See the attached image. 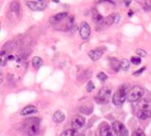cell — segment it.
<instances>
[{
    "mask_svg": "<svg viewBox=\"0 0 151 136\" xmlns=\"http://www.w3.org/2000/svg\"><path fill=\"white\" fill-rule=\"evenodd\" d=\"M40 120L38 118L26 119L21 127L22 132L27 136H36L39 132Z\"/></svg>",
    "mask_w": 151,
    "mask_h": 136,
    "instance_id": "obj_1",
    "label": "cell"
},
{
    "mask_svg": "<svg viewBox=\"0 0 151 136\" xmlns=\"http://www.w3.org/2000/svg\"><path fill=\"white\" fill-rule=\"evenodd\" d=\"M126 98H128L126 88L124 85H122L117 89L116 93L113 94L112 101L116 106H121L123 105L126 100Z\"/></svg>",
    "mask_w": 151,
    "mask_h": 136,
    "instance_id": "obj_2",
    "label": "cell"
},
{
    "mask_svg": "<svg viewBox=\"0 0 151 136\" xmlns=\"http://www.w3.org/2000/svg\"><path fill=\"white\" fill-rule=\"evenodd\" d=\"M144 91L141 86L136 85V86L133 87L128 93V99L129 102H134L139 101L141 99L142 97L144 95Z\"/></svg>",
    "mask_w": 151,
    "mask_h": 136,
    "instance_id": "obj_3",
    "label": "cell"
},
{
    "mask_svg": "<svg viewBox=\"0 0 151 136\" xmlns=\"http://www.w3.org/2000/svg\"><path fill=\"white\" fill-rule=\"evenodd\" d=\"M111 95V90L108 87H104L100 90L96 97V101L98 104H107L109 102Z\"/></svg>",
    "mask_w": 151,
    "mask_h": 136,
    "instance_id": "obj_4",
    "label": "cell"
},
{
    "mask_svg": "<svg viewBox=\"0 0 151 136\" xmlns=\"http://www.w3.org/2000/svg\"><path fill=\"white\" fill-rule=\"evenodd\" d=\"M112 128L117 136H129L128 129L119 121H114L112 124Z\"/></svg>",
    "mask_w": 151,
    "mask_h": 136,
    "instance_id": "obj_5",
    "label": "cell"
},
{
    "mask_svg": "<svg viewBox=\"0 0 151 136\" xmlns=\"http://www.w3.org/2000/svg\"><path fill=\"white\" fill-rule=\"evenodd\" d=\"M27 5L30 9L34 11H41L44 10L47 6V2L43 1V2H34V1H29L27 2Z\"/></svg>",
    "mask_w": 151,
    "mask_h": 136,
    "instance_id": "obj_6",
    "label": "cell"
},
{
    "mask_svg": "<svg viewBox=\"0 0 151 136\" xmlns=\"http://www.w3.org/2000/svg\"><path fill=\"white\" fill-rule=\"evenodd\" d=\"M90 33H91V27L89 24L86 21L81 22L80 26V35L81 38L83 40H86L89 38Z\"/></svg>",
    "mask_w": 151,
    "mask_h": 136,
    "instance_id": "obj_7",
    "label": "cell"
},
{
    "mask_svg": "<svg viewBox=\"0 0 151 136\" xmlns=\"http://www.w3.org/2000/svg\"><path fill=\"white\" fill-rule=\"evenodd\" d=\"M85 124V118L81 115H76L72 121V128L74 129H79Z\"/></svg>",
    "mask_w": 151,
    "mask_h": 136,
    "instance_id": "obj_8",
    "label": "cell"
},
{
    "mask_svg": "<svg viewBox=\"0 0 151 136\" xmlns=\"http://www.w3.org/2000/svg\"><path fill=\"white\" fill-rule=\"evenodd\" d=\"M120 20V15L117 13H115L111 14L108 16H107L106 18L105 19V24L106 25H112V24H117V23Z\"/></svg>",
    "mask_w": 151,
    "mask_h": 136,
    "instance_id": "obj_9",
    "label": "cell"
},
{
    "mask_svg": "<svg viewBox=\"0 0 151 136\" xmlns=\"http://www.w3.org/2000/svg\"><path fill=\"white\" fill-rule=\"evenodd\" d=\"M100 136H113L111 128L107 122H103L100 124Z\"/></svg>",
    "mask_w": 151,
    "mask_h": 136,
    "instance_id": "obj_10",
    "label": "cell"
},
{
    "mask_svg": "<svg viewBox=\"0 0 151 136\" xmlns=\"http://www.w3.org/2000/svg\"><path fill=\"white\" fill-rule=\"evenodd\" d=\"M67 16H68V13L66 12L59 13L55 14V16H52L50 19V21L52 24H58L60 21H61L62 20L66 19L67 17Z\"/></svg>",
    "mask_w": 151,
    "mask_h": 136,
    "instance_id": "obj_11",
    "label": "cell"
},
{
    "mask_svg": "<svg viewBox=\"0 0 151 136\" xmlns=\"http://www.w3.org/2000/svg\"><path fill=\"white\" fill-rule=\"evenodd\" d=\"M138 107L141 110H150L151 108V100L144 99H140L137 104Z\"/></svg>",
    "mask_w": 151,
    "mask_h": 136,
    "instance_id": "obj_12",
    "label": "cell"
},
{
    "mask_svg": "<svg viewBox=\"0 0 151 136\" xmlns=\"http://www.w3.org/2000/svg\"><path fill=\"white\" fill-rule=\"evenodd\" d=\"M103 55V51L100 50H91L89 52V56L93 61H97L102 57Z\"/></svg>",
    "mask_w": 151,
    "mask_h": 136,
    "instance_id": "obj_13",
    "label": "cell"
},
{
    "mask_svg": "<svg viewBox=\"0 0 151 136\" xmlns=\"http://www.w3.org/2000/svg\"><path fill=\"white\" fill-rule=\"evenodd\" d=\"M37 112V108L33 105H29L27 107H24L22 110L21 111V115H28L30 114L36 113Z\"/></svg>",
    "mask_w": 151,
    "mask_h": 136,
    "instance_id": "obj_14",
    "label": "cell"
},
{
    "mask_svg": "<svg viewBox=\"0 0 151 136\" xmlns=\"http://www.w3.org/2000/svg\"><path fill=\"white\" fill-rule=\"evenodd\" d=\"M66 119L65 114L64 113L60 111V110H58L54 113L53 115V121L55 123H61L63 122Z\"/></svg>",
    "mask_w": 151,
    "mask_h": 136,
    "instance_id": "obj_15",
    "label": "cell"
},
{
    "mask_svg": "<svg viewBox=\"0 0 151 136\" xmlns=\"http://www.w3.org/2000/svg\"><path fill=\"white\" fill-rule=\"evenodd\" d=\"M109 63H110V65L111 66V69H113L115 71H118L121 68V62H119L115 57H111V58H109Z\"/></svg>",
    "mask_w": 151,
    "mask_h": 136,
    "instance_id": "obj_16",
    "label": "cell"
},
{
    "mask_svg": "<svg viewBox=\"0 0 151 136\" xmlns=\"http://www.w3.org/2000/svg\"><path fill=\"white\" fill-rule=\"evenodd\" d=\"M93 21L95 22L97 24H102L103 23L105 22V19L100 15V13L97 12V11H95V12L93 13Z\"/></svg>",
    "mask_w": 151,
    "mask_h": 136,
    "instance_id": "obj_17",
    "label": "cell"
},
{
    "mask_svg": "<svg viewBox=\"0 0 151 136\" xmlns=\"http://www.w3.org/2000/svg\"><path fill=\"white\" fill-rule=\"evenodd\" d=\"M138 117L139 119H142V120H146V119H149L151 117V111L150 110H139L137 113Z\"/></svg>",
    "mask_w": 151,
    "mask_h": 136,
    "instance_id": "obj_18",
    "label": "cell"
},
{
    "mask_svg": "<svg viewBox=\"0 0 151 136\" xmlns=\"http://www.w3.org/2000/svg\"><path fill=\"white\" fill-rule=\"evenodd\" d=\"M42 63H43V60L39 57H34L32 59V64L35 69H38L41 67Z\"/></svg>",
    "mask_w": 151,
    "mask_h": 136,
    "instance_id": "obj_19",
    "label": "cell"
},
{
    "mask_svg": "<svg viewBox=\"0 0 151 136\" xmlns=\"http://www.w3.org/2000/svg\"><path fill=\"white\" fill-rule=\"evenodd\" d=\"M10 9L12 12L19 13V11H20V4L17 1H14V2H13L12 3L10 4Z\"/></svg>",
    "mask_w": 151,
    "mask_h": 136,
    "instance_id": "obj_20",
    "label": "cell"
},
{
    "mask_svg": "<svg viewBox=\"0 0 151 136\" xmlns=\"http://www.w3.org/2000/svg\"><path fill=\"white\" fill-rule=\"evenodd\" d=\"M92 107L88 106V105H83L80 107V111L83 114H86V115H89L92 113Z\"/></svg>",
    "mask_w": 151,
    "mask_h": 136,
    "instance_id": "obj_21",
    "label": "cell"
},
{
    "mask_svg": "<svg viewBox=\"0 0 151 136\" xmlns=\"http://www.w3.org/2000/svg\"><path fill=\"white\" fill-rule=\"evenodd\" d=\"M8 57L9 55H7V52L2 50V52H1V65L2 66H4V65H6L7 60H8Z\"/></svg>",
    "mask_w": 151,
    "mask_h": 136,
    "instance_id": "obj_22",
    "label": "cell"
},
{
    "mask_svg": "<svg viewBox=\"0 0 151 136\" xmlns=\"http://www.w3.org/2000/svg\"><path fill=\"white\" fill-rule=\"evenodd\" d=\"M77 132L76 129H69L67 130L64 131L62 133V134L60 135V136H77Z\"/></svg>",
    "mask_w": 151,
    "mask_h": 136,
    "instance_id": "obj_23",
    "label": "cell"
},
{
    "mask_svg": "<svg viewBox=\"0 0 151 136\" xmlns=\"http://www.w3.org/2000/svg\"><path fill=\"white\" fill-rule=\"evenodd\" d=\"M120 66L122 70H123V71H128L129 67H130V61H129L128 59H123V60H122V61H121Z\"/></svg>",
    "mask_w": 151,
    "mask_h": 136,
    "instance_id": "obj_24",
    "label": "cell"
},
{
    "mask_svg": "<svg viewBox=\"0 0 151 136\" xmlns=\"http://www.w3.org/2000/svg\"><path fill=\"white\" fill-rule=\"evenodd\" d=\"M131 62L132 63H134V65H139V64L141 63L142 60L139 57H136V56H134V57H132V58H131Z\"/></svg>",
    "mask_w": 151,
    "mask_h": 136,
    "instance_id": "obj_25",
    "label": "cell"
},
{
    "mask_svg": "<svg viewBox=\"0 0 151 136\" xmlns=\"http://www.w3.org/2000/svg\"><path fill=\"white\" fill-rule=\"evenodd\" d=\"M97 78L100 79V81L104 82L108 79V76L104 72H100L97 74Z\"/></svg>",
    "mask_w": 151,
    "mask_h": 136,
    "instance_id": "obj_26",
    "label": "cell"
},
{
    "mask_svg": "<svg viewBox=\"0 0 151 136\" xmlns=\"http://www.w3.org/2000/svg\"><path fill=\"white\" fill-rule=\"evenodd\" d=\"M136 55H138L139 57H144L147 56V52L146 51H144V49H138L136 51Z\"/></svg>",
    "mask_w": 151,
    "mask_h": 136,
    "instance_id": "obj_27",
    "label": "cell"
},
{
    "mask_svg": "<svg viewBox=\"0 0 151 136\" xmlns=\"http://www.w3.org/2000/svg\"><path fill=\"white\" fill-rule=\"evenodd\" d=\"M95 88V85H94V83H93L92 82L89 81L87 83V85H86V91H87L88 92H91Z\"/></svg>",
    "mask_w": 151,
    "mask_h": 136,
    "instance_id": "obj_28",
    "label": "cell"
},
{
    "mask_svg": "<svg viewBox=\"0 0 151 136\" xmlns=\"http://www.w3.org/2000/svg\"><path fill=\"white\" fill-rule=\"evenodd\" d=\"M131 136H145V134L142 129H136L132 133Z\"/></svg>",
    "mask_w": 151,
    "mask_h": 136,
    "instance_id": "obj_29",
    "label": "cell"
},
{
    "mask_svg": "<svg viewBox=\"0 0 151 136\" xmlns=\"http://www.w3.org/2000/svg\"><path fill=\"white\" fill-rule=\"evenodd\" d=\"M144 70H145V66H144V67L141 68V69H139L138 71H135V72L134 73V75H139V74H142L143 71H144Z\"/></svg>",
    "mask_w": 151,
    "mask_h": 136,
    "instance_id": "obj_30",
    "label": "cell"
},
{
    "mask_svg": "<svg viewBox=\"0 0 151 136\" xmlns=\"http://www.w3.org/2000/svg\"><path fill=\"white\" fill-rule=\"evenodd\" d=\"M95 2L97 4L103 3V2H110V3H113V0H95Z\"/></svg>",
    "mask_w": 151,
    "mask_h": 136,
    "instance_id": "obj_31",
    "label": "cell"
},
{
    "mask_svg": "<svg viewBox=\"0 0 151 136\" xmlns=\"http://www.w3.org/2000/svg\"><path fill=\"white\" fill-rule=\"evenodd\" d=\"M131 0H125V1H124V3L125 4V5L127 6H129L130 5V4H131Z\"/></svg>",
    "mask_w": 151,
    "mask_h": 136,
    "instance_id": "obj_32",
    "label": "cell"
},
{
    "mask_svg": "<svg viewBox=\"0 0 151 136\" xmlns=\"http://www.w3.org/2000/svg\"><path fill=\"white\" fill-rule=\"evenodd\" d=\"M146 6L148 8L151 9V0H149V1H148V2H146Z\"/></svg>",
    "mask_w": 151,
    "mask_h": 136,
    "instance_id": "obj_33",
    "label": "cell"
},
{
    "mask_svg": "<svg viewBox=\"0 0 151 136\" xmlns=\"http://www.w3.org/2000/svg\"><path fill=\"white\" fill-rule=\"evenodd\" d=\"M52 2H54L55 3H58L60 2V0H52Z\"/></svg>",
    "mask_w": 151,
    "mask_h": 136,
    "instance_id": "obj_34",
    "label": "cell"
},
{
    "mask_svg": "<svg viewBox=\"0 0 151 136\" xmlns=\"http://www.w3.org/2000/svg\"><path fill=\"white\" fill-rule=\"evenodd\" d=\"M77 136H85V135L83 134H80V135H78Z\"/></svg>",
    "mask_w": 151,
    "mask_h": 136,
    "instance_id": "obj_35",
    "label": "cell"
}]
</instances>
